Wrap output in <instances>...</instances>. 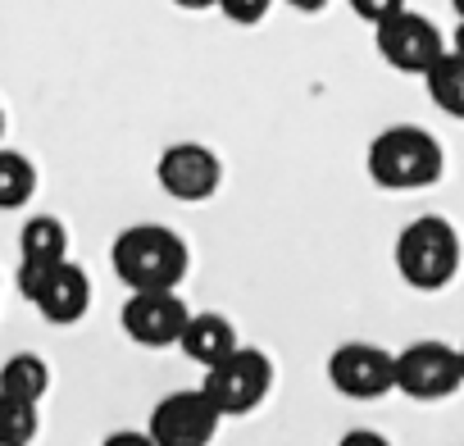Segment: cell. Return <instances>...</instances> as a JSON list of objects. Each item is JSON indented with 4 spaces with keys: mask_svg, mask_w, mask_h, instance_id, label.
Listing matches in <instances>:
<instances>
[{
    "mask_svg": "<svg viewBox=\"0 0 464 446\" xmlns=\"http://www.w3.org/2000/svg\"><path fill=\"white\" fill-rule=\"evenodd\" d=\"M110 265L128 292H155V287H178L187 278V242L182 233L164 223H132L110 247Z\"/></svg>",
    "mask_w": 464,
    "mask_h": 446,
    "instance_id": "1",
    "label": "cell"
},
{
    "mask_svg": "<svg viewBox=\"0 0 464 446\" xmlns=\"http://www.w3.org/2000/svg\"><path fill=\"white\" fill-rule=\"evenodd\" d=\"M441 169H446V155L437 137L419 123H396L378 132L369 146V178L382 191H423L441 178Z\"/></svg>",
    "mask_w": 464,
    "mask_h": 446,
    "instance_id": "2",
    "label": "cell"
},
{
    "mask_svg": "<svg viewBox=\"0 0 464 446\" xmlns=\"http://www.w3.org/2000/svg\"><path fill=\"white\" fill-rule=\"evenodd\" d=\"M459 233L455 223L441 218V214H419L410 218L401 238H396V269L401 278L414 287V292H441L455 283L459 274Z\"/></svg>",
    "mask_w": 464,
    "mask_h": 446,
    "instance_id": "3",
    "label": "cell"
},
{
    "mask_svg": "<svg viewBox=\"0 0 464 446\" xmlns=\"http://www.w3.org/2000/svg\"><path fill=\"white\" fill-rule=\"evenodd\" d=\"M209 401L223 410V419H242L251 410L265 405V396L274 392V360L256 346H237L223 364L205 369V383Z\"/></svg>",
    "mask_w": 464,
    "mask_h": 446,
    "instance_id": "4",
    "label": "cell"
},
{
    "mask_svg": "<svg viewBox=\"0 0 464 446\" xmlns=\"http://www.w3.org/2000/svg\"><path fill=\"white\" fill-rule=\"evenodd\" d=\"M464 383V355L446 342H414L396 355V392L410 401H446Z\"/></svg>",
    "mask_w": 464,
    "mask_h": 446,
    "instance_id": "5",
    "label": "cell"
},
{
    "mask_svg": "<svg viewBox=\"0 0 464 446\" xmlns=\"http://www.w3.org/2000/svg\"><path fill=\"white\" fill-rule=\"evenodd\" d=\"M119 324H123V333L137 346L164 351V346H182L191 310L178 296V287H155V292H132L123 301V310H119Z\"/></svg>",
    "mask_w": 464,
    "mask_h": 446,
    "instance_id": "6",
    "label": "cell"
},
{
    "mask_svg": "<svg viewBox=\"0 0 464 446\" xmlns=\"http://www.w3.org/2000/svg\"><path fill=\"white\" fill-rule=\"evenodd\" d=\"M373 42H378V55H382L387 69L419 73V78L446 55V42H441L437 24L423 19V15H414V10H401V15L382 19L373 28Z\"/></svg>",
    "mask_w": 464,
    "mask_h": 446,
    "instance_id": "7",
    "label": "cell"
},
{
    "mask_svg": "<svg viewBox=\"0 0 464 446\" xmlns=\"http://www.w3.org/2000/svg\"><path fill=\"white\" fill-rule=\"evenodd\" d=\"M218 423H223V410L209 401L205 387L169 392L146 419V428L155 432L160 446H209L218 437Z\"/></svg>",
    "mask_w": 464,
    "mask_h": 446,
    "instance_id": "8",
    "label": "cell"
},
{
    "mask_svg": "<svg viewBox=\"0 0 464 446\" xmlns=\"http://www.w3.org/2000/svg\"><path fill=\"white\" fill-rule=\"evenodd\" d=\"M328 378L351 401H378L396 392V355L373 342H346L328 355Z\"/></svg>",
    "mask_w": 464,
    "mask_h": 446,
    "instance_id": "9",
    "label": "cell"
},
{
    "mask_svg": "<svg viewBox=\"0 0 464 446\" xmlns=\"http://www.w3.org/2000/svg\"><path fill=\"white\" fill-rule=\"evenodd\" d=\"M155 178H160L164 196H173L182 205H196V200H209L223 187V160L200 141H173L160 155Z\"/></svg>",
    "mask_w": 464,
    "mask_h": 446,
    "instance_id": "10",
    "label": "cell"
},
{
    "mask_svg": "<svg viewBox=\"0 0 464 446\" xmlns=\"http://www.w3.org/2000/svg\"><path fill=\"white\" fill-rule=\"evenodd\" d=\"M69 260V228L55 214H33L19 233V292L24 301H37L46 278Z\"/></svg>",
    "mask_w": 464,
    "mask_h": 446,
    "instance_id": "11",
    "label": "cell"
},
{
    "mask_svg": "<svg viewBox=\"0 0 464 446\" xmlns=\"http://www.w3.org/2000/svg\"><path fill=\"white\" fill-rule=\"evenodd\" d=\"M51 324H78L87 310H92V278H87V269L82 265H73V260H64L51 278H46V287L37 292V301H33Z\"/></svg>",
    "mask_w": 464,
    "mask_h": 446,
    "instance_id": "12",
    "label": "cell"
},
{
    "mask_svg": "<svg viewBox=\"0 0 464 446\" xmlns=\"http://www.w3.org/2000/svg\"><path fill=\"white\" fill-rule=\"evenodd\" d=\"M242 342H237V328H232V319L227 315H191V324H187V333H182V355L187 360H196L200 369H214V364H223L232 351H237Z\"/></svg>",
    "mask_w": 464,
    "mask_h": 446,
    "instance_id": "13",
    "label": "cell"
},
{
    "mask_svg": "<svg viewBox=\"0 0 464 446\" xmlns=\"http://www.w3.org/2000/svg\"><path fill=\"white\" fill-rule=\"evenodd\" d=\"M423 87H428V101L450 114V119H464V55L446 51L428 73H423Z\"/></svg>",
    "mask_w": 464,
    "mask_h": 446,
    "instance_id": "14",
    "label": "cell"
},
{
    "mask_svg": "<svg viewBox=\"0 0 464 446\" xmlns=\"http://www.w3.org/2000/svg\"><path fill=\"white\" fill-rule=\"evenodd\" d=\"M46 392H51V369H46L42 355L19 351V355L5 360V369H0V396H24V401L42 405Z\"/></svg>",
    "mask_w": 464,
    "mask_h": 446,
    "instance_id": "15",
    "label": "cell"
},
{
    "mask_svg": "<svg viewBox=\"0 0 464 446\" xmlns=\"http://www.w3.org/2000/svg\"><path fill=\"white\" fill-rule=\"evenodd\" d=\"M37 196V164L24 150H0V209H24Z\"/></svg>",
    "mask_w": 464,
    "mask_h": 446,
    "instance_id": "16",
    "label": "cell"
},
{
    "mask_svg": "<svg viewBox=\"0 0 464 446\" xmlns=\"http://www.w3.org/2000/svg\"><path fill=\"white\" fill-rule=\"evenodd\" d=\"M42 432L37 401L24 396H0V446H33Z\"/></svg>",
    "mask_w": 464,
    "mask_h": 446,
    "instance_id": "17",
    "label": "cell"
},
{
    "mask_svg": "<svg viewBox=\"0 0 464 446\" xmlns=\"http://www.w3.org/2000/svg\"><path fill=\"white\" fill-rule=\"evenodd\" d=\"M218 10H223V19H232V24L256 28V24H265V19H269L274 0H218Z\"/></svg>",
    "mask_w": 464,
    "mask_h": 446,
    "instance_id": "18",
    "label": "cell"
},
{
    "mask_svg": "<svg viewBox=\"0 0 464 446\" xmlns=\"http://www.w3.org/2000/svg\"><path fill=\"white\" fill-rule=\"evenodd\" d=\"M351 5V15L355 19H364V24H382V19H392V15H401L405 10V0H346Z\"/></svg>",
    "mask_w": 464,
    "mask_h": 446,
    "instance_id": "19",
    "label": "cell"
},
{
    "mask_svg": "<svg viewBox=\"0 0 464 446\" xmlns=\"http://www.w3.org/2000/svg\"><path fill=\"white\" fill-rule=\"evenodd\" d=\"M101 446H160V441H155L150 428H119V432H110Z\"/></svg>",
    "mask_w": 464,
    "mask_h": 446,
    "instance_id": "20",
    "label": "cell"
},
{
    "mask_svg": "<svg viewBox=\"0 0 464 446\" xmlns=\"http://www.w3.org/2000/svg\"><path fill=\"white\" fill-rule=\"evenodd\" d=\"M337 446H392V441H387L382 432H373V428H351Z\"/></svg>",
    "mask_w": 464,
    "mask_h": 446,
    "instance_id": "21",
    "label": "cell"
},
{
    "mask_svg": "<svg viewBox=\"0 0 464 446\" xmlns=\"http://www.w3.org/2000/svg\"><path fill=\"white\" fill-rule=\"evenodd\" d=\"M283 5H292V10H301V15H319L328 0H283Z\"/></svg>",
    "mask_w": 464,
    "mask_h": 446,
    "instance_id": "22",
    "label": "cell"
},
{
    "mask_svg": "<svg viewBox=\"0 0 464 446\" xmlns=\"http://www.w3.org/2000/svg\"><path fill=\"white\" fill-rule=\"evenodd\" d=\"M173 5H178V10H214L218 0H173Z\"/></svg>",
    "mask_w": 464,
    "mask_h": 446,
    "instance_id": "23",
    "label": "cell"
},
{
    "mask_svg": "<svg viewBox=\"0 0 464 446\" xmlns=\"http://www.w3.org/2000/svg\"><path fill=\"white\" fill-rule=\"evenodd\" d=\"M450 51L464 55V19H459V28H455V37H450Z\"/></svg>",
    "mask_w": 464,
    "mask_h": 446,
    "instance_id": "24",
    "label": "cell"
},
{
    "mask_svg": "<svg viewBox=\"0 0 464 446\" xmlns=\"http://www.w3.org/2000/svg\"><path fill=\"white\" fill-rule=\"evenodd\" d=\"M450 10H455V19H464V0H450Z\"/></svg>",
    "mask_w": 464,
    "mask_h": 446,
    "instance_id": "25",
    "label": "cell"
},
{
    "mask_svg": "<svg viewBox=\"0 0 464 446\" xmlns=\"http://www.w3.org/2000/svg\"><path fill=\"white\" fill-rule=\"evenodd\" d=\"M459 355H464V346H459Z\"/></svg>",
    "mask_w": 464,
    "mask_h": 446,
    "instance_id": "26",
    "label": "cell"
}]
</instances>
